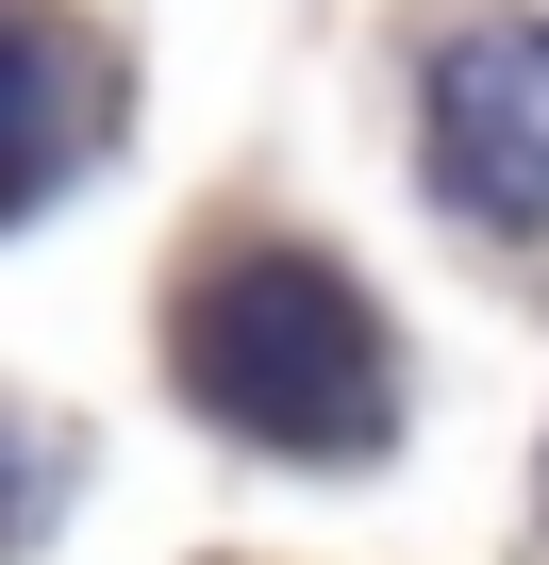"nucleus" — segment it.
<instances>
[{"label": "nucleus", "instance_id": "obj_1", "mask_svg": "<svg viewBox=\"0 0 549 565\" xmlns=\"http://www.w3.org/2000/svg\"><path fill=\"white\" fill-rule=\"evenodd\" d=\"M183 383L233 416V433H266V449H383V416H400V383H383V317L350 300L334 266H300V249H250V266H217L200 300H183Z\"/></svg>", "mask_w": 549, "mask_h": 565}, {"label": "nucleus", "instance_id": "obj_2", "mask_svg": "<svg viewBox=\"0 0 549 565\" xmlns=\"http://www.w3.org/2000/svg\"><path fill=\"white\" fill-rule=\"evenodd\" d=\"M433 167L466 216H549V34H466L433 67Z\"/></svg>", "mask_w": 549, "mask_h": 565}, {"label": "nucleus", "instance_id": "obj_3", "mask_svg": "<svg viewBox=\"0 0 549 565\" xmlns=\"http://www.w3.org/2000/svg\"><path fill=\"white\" fill-rule=\"evenodd\" d=\"M84 134H101V67H84L67 34H18V18H0V216L51 200Z\"/></svg>", "mask_w": 549, "mask_h": 565}]
</instances>
